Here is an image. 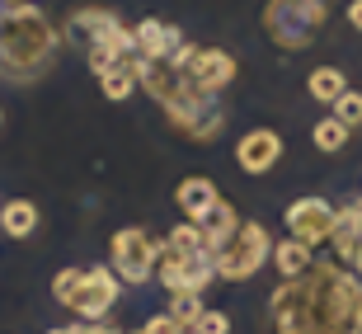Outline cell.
<instances>
[{"label":"cell","mask_w":362,"mask_h":334,"mask_svg":"<svg viewBox=\"0 0 362 334\" xmlns=\"http://www.w3.org/2000/svg\"><path fill=\"white\" fill-rule=\"evenodd\" d=\"M269 316L278 334H362V278L339 264H310L301 278H282Z\"/></svg>","instance_id":"6da1fadb"},{"label":"cell","mask_w":362,"mask_h":334,"mask_svg":"<svg viewBox=\"0 0 362 334\" xmlns=\"http://www.w3.org/2000/svg\"><path fill=\"white\" fill-rule=\"evenodd\" d=\"M136 85H141V90H146L165 113H170L175 127L193 132L198 142H212V137L221 132V122H226V104H221V94L202 90V85L188 76L184 47H175L165 62H141Z\"/></svg>","instance_id":"7a4b0ae2"},{"label":"cell","mask_w":362,"mask_h":334,"mask_svg":"<svg viewBox=\"0 0 362 334\" xmlns=\"http://www.w3.org/2000/svg\"><path fill=\"white\" fill-rule=\"evenodd\" d=\"M57 57V28L38 5L0 10V76L5 81H38Z\"/></svg>","instance_id":"3957f363"},{"label":"cell","mask_w":362,"mask_h":334,"mask_svg":"<svg viewBox=\"0 0 362 334\" xmlns=\"http://www.w3.org/2000/svg\"><path fill=\"white\" fill-rule=\"evenodd\" d=\"M329 10H334V0H269L264 28H269V38L278 42L282 52H301V47L315 42Z\"/></svg>","instance_id":"277c9868"},{"label":"cell","mask_w":362,"mask_h":334,"mask_svg":"<svg viewBox=\"0 0 362 334\" xmlns=\"http://www.w3.org/2000/svg\"><path fill=\"white\" fill-rule=\"evenodd\" d=\"M71 33L90 42V67L104 76L108 67H118L122 57L136 52V38L132 28L122 24L113 10H76L71 14Z\"/></svg>","instance_id":"5b68a950"},{"label":"cell","mask_w":362,"mask_h":334,"mask_svg":"<svg viewBox=\"0 0 362 334\" xmlns=\"http://www.w3.org/2000/svg\"><path fill=\"white\" fill-rule=\"evenodd\" d=\"M269 226H259V221H240L235 226V236H230L226 245H216L212 250V268H216V278H230V282H245V278H255L259 268L269 264Z\"/></svg>","instance_id":"8992f818"},{"label":"cell","mask_w":362,"mask_h":334,"mask_svg":"<svg viewBox=\"0 0 362 334\" xmlns=\"http://www.w3.org/2000/svg\"><path fill=\"white\" fill-rule=\"evenodd\" d=\"M156 273H160V282L170 292H202V287L216 278L212 250H175V245H160Z\"/></svg>","instance_id":"52a82bcc"},{"label":"cell","mask_w":362,"mask_h":334,"mask_svg":"<svg viewBox=\"0 0 362 334\" xmlns=\"http://www.w3.org/2000/svg\"><path fill=\"white\" fill-rule=\"evenodd\" d=\"M156 259H160V241H151L141 226H127L113 236V273L122 282H146L156 273Z\"/></svg>","instance_id":"ba28073f"},{"label":"cell","mask_w":362,"mask_h":334,"mask_svg":"<svg viewBox=\"0 0 362 334\" xmlns=\"http://www.w3.org/2000/svg\"><path fill=\"white\" fill-rule=\"evenodd\" d=\"M113 301H118V273H113V268H85V287H81V296L71 301V311H76L85 325H99L108 311H113Z\"/></svg>","instance_id":"9c48e42d"},{"label":"cell","mask_w":362,"mask_h":334,"mask_svg":"<svg viewBox=\"0 0 362 334\" xmlns=\"http://www.w3.org/2000/svg\"><path fill=\"white\" fill-rule=\"evenodd\" d=\"M184 67L202 90H212V94H221L235 81V57L221 52V47H193V42H184Z\"/></svg>","instance_id":"30bf717a"},{"label":"cell","mask_w":362,"mask_h":334,"mask_svg":"<svg viewBox=\"0 0 362 334\" xmlns=\"http://www.w3.org/2000/svg\"><path fill=\"white\" fill-rule=\"evenodd\" d=\"M287 231H292V241H306V245H320L329 241V231H334V207L325 198H296L287 207Z\"/></svg>","instance_id":"8fae6325"},{"label":"cell","mask_w":362,"mask_h":334,"mask_svg":"<svg viewBox=\"0 0 362 334\" xmlns=\"http://www.w3.org/2000/svg\"><path fill=\"white\" fill-rule=\"evenodd\" d=\"M282 161V137L273 127H255V132L240 137V146H235V165L245 174H269L273 165Z\"/></svg>","instance_id":"7c38bea8"},{"label":"cell","mask_w":362,"mask_h":334,"mask_svg":"<svg viewBox=\"0 0 362 334\" xmlns=\"http://www.w3.org/2000/svg\"><path fill=\"white\" fill-rule=\"evenodd\" d=\"M132 38H136V52L146 57V62H165L175 47H184V42H188L175 24H160V19H141V24L132 28Z\"/></svg>","instance_id":"4fadbf2b"},{"label":"cell","mask_w":362,"mask_h":334,"mask_svg":"<svg viewBox=\"0 0 362 334\" xmlns=\"http://www.w3.org/2000/svg\"><path fill=\"white\" fill-rule=\"evenodd\" d=\"M175 202L188 212V221H202V217L212 212L216 202H221V193H216L212 179H202V174H193V179H184V184L175 188Z\"/></svg>","instance_id":"5bb4252c"},{"label":"cell","mask_w":362,"mask_h":334,"mask_svg":"<svg viewBox=\"0 0 362 334\" xmlns=\"http://www.w3.org/2000/svg\"><path fill=\"white\" fill-rule=\"evenodd\" d=\"M202 236V250H216V245H226L230 236H235V226H240V217H235V207L230 202H216L212 212L202 217V221H193Z\"/></svg>","instance_id":"9a60e30c"},{"label":"cell","mask_w":362,"mask_h":334,"mask_svg":"<svg viewBox=\"0 0 362 334\" xmlns=\"http://www.w3.org/2000/svg\"><path fill=\"white\" fill-rule=\"evenodd\" d=\"M38 202H28V198H14L0 207V231L10 236V241H28L33 231H38Z\"/></svg>","instance_id":"2e32d148"},{"label":"cell","mask_w":362,"mask_h":334,"mask_svg":"<svg viewBox=\"0 0 362 334\" xmlns=\"http://www.w3.org/2000/svg\"><path fill=\"white\" fill-rule=\"evenodd\" d=\"M306 90H310V99L334 104L339 94L349 90V81H344V71H339V67H315V71H310V81H306Z\"/></svg>","instance_id":"e0dca14e"},{"label":"cell","mask_w":362,"mask_h":334,"mask_svg":"<svg viewBox=\"0 0 362 334\" xmlns=\"http://www.w3.org/2000/svg\"><path fill=\"white\" fill-rule=\"evenodd\" d=\"M273 264H278L282 278H301L310 268V245L306 241H282L278 250H273Z\"/></svg>","instance_id":"ac0fdd59"},{"label":"cell","mask_w":362,"mask_h":334,"mask_svg":"<svg viewBox=\"0 0 362 334\" xmlns=\"http://www.w3.org/2000/svg\"><path fill=\"white\" fill-rule=\"evenodd\" d=\"M99 85H104V99H113V104H118V99H127V94L136 90V71H132V62L122 57L118 67H108L104 76H99Z\"/></svg>","instance_id":"d6986e66"},{"label":"cell","mask_w":362,"mask_h":334,"mask_svg":"<svg viewBox=\"0 0 362 334\" xmlns=\"http://www.w3.org/2000/svg\"><path fill=\"white\" fill-rule=\"evenodd\" d=\"M310 142L325 151V156H334V151H344V142H349V127L339 118H320L315 127H310Z\"/></svg>","instance_id":"ffe728a7"},{"label":"cell","mask_w":362,"mask_h":334,"mask_svg":"<svg viewBox=\"0 0 362 334\" xmlns=\"http://www.w3.org/2000/svg\"><path fill=\"white\" fill-rule=\"evenodd\" d=\"M202 311H207V306H202V292H175V296H170V311H165V316H175L184 330H193Z\"/></svg>","instance_id":"44dd1931"},{"label":"cell","mask_w":362,"mask_h":334,"mask_svg":"<svg viewBox=\"0 0 362 334\" xmlns=\"http://www.w3.org/2000/svg\"><path fill=\"white\" fill-rule=\"evenodd\" d=\"M81 287H85V273H81V268H62V273H57V282H52V296L62 301V306H71V301L81 296Z\"/></svg>","instance_id":"7402d4cb"},{"label":"cell","mask_w":362,"mask_h":334,"mask_svg":"<svg viewBox=\"0 0 362 334\" xmlns=\"http://www.w3.org/2000/svg\"><path fill=\"white\" fill-rule=\"evenodd\" d=\"M329 108H334V118L344 122V127H358V122H362V94L358 90H344Z\"/></svg>","instance_id":"603a6c76"},{"label":"cell","mask_w":362,"mask_h":334,"mask_svg":"<svg viewBox=\"0 0 362 334\" xmlns=\"http://www.w3.org/2000/svg\"><path fill=\"white\" fill-rule=\"evenodd\" d=\"M165 245H175V250H202V236L193 221H184V226H175L170 236H165Z\"/></svg>","instance_id":"cb8c5ba5"},{"label":"cell","mask_w":362,"mask_h":334,"mask_svg":"<svg viewBox=\"0 0 362 334\" xmlns=\"http://www.w3.org/2000/svg\"><path fill=\"white\" fill-rule=\"evenodd\" d=\"M193 334H230V316H221V311H202L198 325H193Z\"/></svg>","instance_id":"d4e9b609"},{"label":"cell","mask_w":362,"mask_h":334,"mask_svg":"<svg viewBox=\"0 0 362 334\" xmlns=\"http://www.w3.org/2000/svg\"><path fill=\"white\" fill-rule=\"evenodd\" d=\"M136 334H184V325H179L175 316H151V321L141 325Z\"/></svg>","instance_id":"484cf974"},{"label":"cell","mask_w":362,"mask_h":334,"mask_svg":"<svg viewBox=\"0 0 362 334\" xmlns=\"http://www.w3.org/2000/svg\"><path fill=\"white\" fill-rule=\"evenodd\" d=\"M349 24L362 33V0H353V5H349Z\"/></svg>","instance_id":"4316f807"},{"label":"cell","mask_w":362,"mask_h":334,"mask_svg":"<svg viewBox=\"0 0 362 334\" xmlns=\"http://www.w3.org/2000/svg\"><path fill=\"white\" fill-rule=\"evenodd\" d=\"M353 268H358V278H362V245H358V259H353Z\"/></svg>","instance_id":"83f0119b"},{"label":"cell","mask_w":362,"mask_h":334,"mask_svg":"<svg viewBox=\"0 0 362 334\" xmlns=\"http://www.w3.org/2000/svg\"><path fill=\"white\" fill-rule=\"evenodd\" d=\"M188 334H193V330H188Z\"/></svg>","instance_id":"f1b7e54d"}]
</instances>
